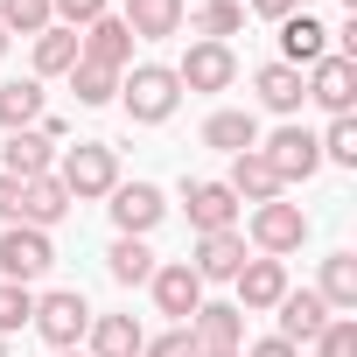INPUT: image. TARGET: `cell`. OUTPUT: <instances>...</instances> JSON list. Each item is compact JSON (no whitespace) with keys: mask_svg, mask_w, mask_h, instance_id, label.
Segmentation results:
<instances>
[{"mask_svg":"<svg viewBox=\"0 0 357 357\" xmlns=\"http://www.w3.org/2000/svg\"><path fill=\"white\" fill-rule=\"evenodd\" d=\"M0 218L22 225V183H15V175H0Z\"/></svg>","mask_w":357,"mask_h":357,"instance_id":"37","label":"cell"},{"mask_svg":"<svg viewBox=\"0 0 357 357\" xmlns=\"http://www.w3.org/2000/svg\"><path fill=\"white\" fill-rule=\"evenodd\" d=\"M315 294H322V308H329V315H350V308H357V252H329V259H322V287H315Z\"/></svg>","mask_w":357,"mask_h":357,"instance_id":"25","label":"cell"},{"mask_svg":"<svg viewBox=\"0 0 357 357\" xmlns=\"http://www.w3.org/2000/svg\"><path fill=\"white\" fill-rule=\"evenodd\" d=\"M0 175H15V183H36V175H56V140L43 126H22L8 133V168Z\"/></svg>","mask_w":357,"mask_h":357,"instance_id":"15","label":"cell"},{"mask_svg":"<svg viewBox=\"0 0 357 357\" xmlns=\"http://www.w3.org/2000/svg\"><path fill=\"white\" fill-rule=\"evenodd\" d=\"M329 56V29L315 22V15H287L280 22V63L287 70H308V63H322Z\"/></svg>","mask_w":357,"mask_h":357,"instance_id":"16","label":"cell"},{"mask_svg":"<svg viewBox=\"0 0 357 357\" xmlns=\"http://www.w3.org/2000/svg\"><path fill=\"white\" fill-rule=\"evenodd\" d=\"M315 147H322V161H336V168H357V119H329V133H322Z\"/></svg>","mask_w":357,"mask_h":357,"instance_id":"33","label":"cell"},{"mask_svg":"<svg viewBox=\"0 0 357 357\" xmlns=\"http://www.w3.org/2000/svg\"><path fill=\"white\" fill-rule=\"evenodd\" d=\"M119 22L133 29V43H140V36H147V43H161V36L183 29V0H126Z\"/></svg>","mask_w":357,"mask_h":357,"instance_id":"21","label":"cell"},{"mask_svg":"<svg viewBox=\"0 0 357 357\" xmlns=\"http://www.w3.org/2000/svg\"><path fill=\"white\" fill-rule=\"evenodd\" d=\"M301 238H308V211L301 204H252V245L266 252V259H287V252H301Z\"/></svg>","mask_w":357,"mask_h":357,"instance_id":"6","label":"cell"},{"mask_svg":"<svg viewBox=\"0 0 357 357\" xmlns=\"http://www.w3.org/2000/svg\"><path fill=\"white\" fill-rule=\"evenodd\" d=\"M70 91H77V105H112L119 98V70H98V63H70Z\"/></svg>","mask_w":357,"mask_h":357,"instance_id":"29","label":"cell"},{"mask_svg":"<svg viewBox=\"0 0 357 357\" xmlns=\"http://www.w3.org/2000/svg\"><path fill=\"white\" fill-rule=\"evenodd\" d=\"M36 329L50 350H77L84 329H91V301L77 287H56V294H36Z\"/></svg>","mask_w":357,"mask_h":357,"instance_id":"3","label":"cell"},{"mask_svg":"<svg viewBox=\"0 0 357 357\" xmlns=\"http://www.w3.org/2000/svg\"><path fill=\"white\" fill-rule=\"evenodd\" d=\"M225 190H231L238 204H273V197H280V175L266 168V154H259V147H245V154H231Z\"/></svg>","mask_w":357,"mask_h":357,"instance_id":"19","label":"cell"},{"mask_svg":"<svg viewBox=\"0 0 357 357\" xmlns=\"http://www.w3.org/2000/svg\"><path fill=\"white\" fill-rule=\"evenodd\" d=\"M56 266V245H50V231H36V225H8L0 231V280H43Z\"/></svg>","mask_w":357,"mask_h":357,"instance_id":"4","label":"cell"},{"mask_svg":"<svg viewBox=\"0 0 357 357\" xmlns=\"http://www.w3.org/2000/svg\"><path fill=\"white\" fill-rule=\"evenodd\" d=\"M231 77H238L231 43H190V56L175 63V84L183 91H231Z\"/></svg>","mask_w":357,"mask_h":357,"instance_id":"8","label":"cell"},{"mask_svg":"<svg viewBox=\"0 0 357 357\" xmlns=\"http://www.w3.org/2000/svg\"><path fill=\"white\" fill-rule=\"evenodd\" d=\"M119 105H126L133 126H161L175 105H183V84H175L168 63H133V70L119 77Z\"/></svg>","mask_w":357,"mask_h":357,"instance_id":"1","label":"cell"},{"mask_svg":"<svg viewBox=\"0 0 357 357\" xmlns=\"http://www.w3.org/2000/svg\"><path fill=\"white\" fill-rule=\"evenodd\" d=\"M161 218H168V204H161L154 183H119V190H112V225H119V238H147Z\"/></svg>","mask_w":357,"mask_h":357,"instance_id":"10","label":"cell"},{"mask_svg":"<svg viewBox=\"0 0 357 357\" xmlns=\"http://www.w3.org/2000/svg\"><path fill=\"white\" fill-rule=\"evenodd\" d=\"M245 8H252V15H266V22H287L301 0H245Z\"/></svg>","mask_w":357,"mask_h":357,"instance_id":"39","label":"cell"},{"mask_svg":"<svg viewBox=\"0 0 357 357\" xmlns=\"http://www.w3.org/2000/svg\"><path fill=\"white\" fill-rule=\"evenodd\" d=\"M197 280H231L238 266H245V238L238 231H204L197 238V259H183Z\"/></svg>","mask_w":357,"mask_h":357,"instance_id":"18","label":"cell"},{"mask_svg":"<svg viewBox=\"0 0 357 357\" xmlns=\"http://www.w3.org/2000/svg\"><path fill=\"white\" fill-rule=\"evenodd\" d=\"M301 91L329 112V119H350V105H357V56H322V63H308V77H301Z\"/></svg>","mask_w":357,"mask_h":357,"instance_id":"5","label":"cell"},{"mask_svg":"<svg viewBox=\"0 0 357 357\" xmlns=\"http://www.w3.org/2000/svg\"><path fill=\"white\" fill-rule=\"evenodd\" d=\"M56 15H50V0H0V29L8 36H43Z\"/></svg>","mask_w":357,"mask_h":357,"instance_id":"31","label":"cell"},{"mask_svg":"<svg viewBox=\"0 0 357 357\" xmlns=\"http://www.w3.org/2000/svg\"><path fill=\"white\" fill-rule=\"evenodd\" d=\"M50 15H56L63 29H91V22L105 15V0H50Z\"/></svg>","mask_w":357,"mask_h":357,"instance_id":"35","label":"cell"},{"mask_svg":"<svg viewBox=\"0 0 357 357\" xmlns=\"http://www.w3.org/2000/svg\"><path fill=\"white\" fill-rule=\"evenodd\" d=\"M273 308H280V329H273V336H287L294 350H301V343H315V336H322V322H329V308H322V294H315V287H287Z\"/></svg>","mask_w":357,"mask_h":357,"instance_id":"14","label":"cell"},{"mask_svg":"<svg viewBox=\"0 0 357 357\" xmlns=\"http://www.w3.org/2000/svg\"><path fill=\"white\" fill-rule=\"evenodd\" d=\"M56 183L70 190V204L112 197V190H119V154H112L105 140H77V147H63V161H56Z\"/></svg>","mask_w":357,"mask_h":357,"instance_id":"2","label":"cell"},{"mask_svg":"<svg viewBox=\"0 0 357 357\" xmlns=\"http://www.w3.org/2000/svg\"><path fill=\"white\" fill-rule=\"evenodd\" d=\"M63 218H70V190L56 183V175H36V183H22V225L50 231V225H63Z\"/></svg>","mask_w":357,"mask_h":357,"instance_id":"20","label":"cell"},{"mask_svg":"<svg viewBox=\"0 0 357 357\" xmlns=\"http://www.w3.org/2000/svg\"><path fill=\"white\" fill-rule=\"evenodd\" d=\"M238 357H301V350H294L287 336H259V343H252V350H238Z\"/></svg>","mask_w":357,"mask_h":357,"instance_id":"38","label":"cell"},{"mask_svg":"<svg viewBox=\"0 0 357 357\" xmlns=\"http://www.w3.org/2000/svg\"><path fill=\"white\" fill-rule=\"evenodd\" d=\"M183 204H190L197 238H204V231H231V218H238V197H231L225 183H183Z\"/></svg>","mask_w":357,"mask_h":357,"instance_id":"17","label":"cell"},{"mask_svg":"<svg viewBox=\"0 0 357 357\" xmlns=\"http://www.w3.org/2000/svg\"><path fill=\"white\" fill-rule=\"evenodd\" d=\"M147 287H154V308H161V315H175V329H190V315L204 308V280H197L183 259H175V266H154V280H147Z\"/></svg>","mask_w":357,"mask_h":357,"instance_id":"9","label":"cell"},{"mask_svg":"<svg viewBox=\"0 0 357 357\" xmlns=\"http://www.w3.org/2000/svg\"><path fill=\"white\" fill-rule=\"evenodd\" d=\"M252 91H259V105L266 112H301V70H287V63H259V77H252Z\"/></svg>","mask_w":357,"mask_h":357,"instance_id":"26","label":"cell"},{"mask_svg":"<svg viewBox=\"0 0 357 357\" xmlns=\"http://www.w3.org/2000/svg\"><path fill=\"white\" fill-rule=\"evenodd\" d=\"M77 43H84V63H98V70H126L133 63V29L119 15H98L91 29H77Z\"/></svg>","mask_w":357,"mask_h":357,"instance_id":"12","label":"cell"},{"mask_svg":"<svg viewBox=\"0 0 357 357\" xmlns=\"http://www.w3.org/2000/svg\"><path fill=\"white\" fill-rule=\"evenodd\" d=\"M36 322V294L22 287V280H0V336H15V329H29Z\"/></svg>","mask_w":357,"mask_h":357,"instance_id":"32","label":"cell"},{"mask_svg":"<svg viewBox=\"0 0 357 357\" xmlns=\"http://www.w3.org/2000/svg\"><path fill=\"white\" fill-rule=\"evenodd\" d=\"M43 119V77H15V84H0V126L22 133Z\"/></svg>","mask_w":357,"mask_h":357,"instance_id":"27","label":"cell"},{"mask_svg":"<svg viewBox=\"0 0 357 357\" xmlns=\"http://www.w3.org/2000/svg\"><path fill=\"white\" fill-rule=\"evenodd\" d=\"M204 147H218V154H245V147H259V119L225 105V112L204 119Z\"/></svg>","mask_w":357,"mask_h":357,"instance_id":"24","label":"cell"},{"mask_svg":"<svg viewBox=\"0 0 357 357\" xmlns=\"http://www.w3.org/2000/svg\"><path fill=\"white\" fill-rule=\"evenodd\" d=\"M0 357H8V343H0Z\"/></svg>","mask_w":357,"mask_h":357,"instance_id":"43","label":"cell"},{"mask_svg":"<svg viewBox=\"0 0 357 357\" xmlns=\"http://www.w3.org/2000/svg\"><path fill=\"white\" fill-rule=\"evenodd\" d=\"M84 336H91V350H84V357H140V343H147L133 315H91V329H84Z\"/></svg>","mask_w":357,"mask_h":357,"instance_id":"22","label":"cell"},{"mask_svg":"<svg viewBox=\"0 0 357 357\" xmlns=\"http://www.w3.org/2000/svg\"><path fill=\"white\" fill-rule=\"evenodd\" d=\"M105 266H112V280H119V287L154 280V252H147V238H119V245L105 252Z\"/></svg>","mask_w":357,"mask_h":357,"instance_id":"28","label":"cell"},{"mask_svg":"<svg viewBox=\"0 0 357 357\" xmlns=\"http://www.w3.org/2000/svg\"><path fill=\"white\" fill-rule=\"evenodd\" d=\"M140 357H197V343H190V329H168V336L140 343Z\"/></svg>","mask_w":357,"mask_h":357,"instance_id":"36","label":"cell"},{"mask_svg":"<svg viewBox=\"0 0 357 357\" xmlns=\"http://www.w3.org/2000/svg\"><path fill=\"white\" fill-rule=\"evenodd\" d=\"M84 56V43H77V29H63V22H50L43 36H36V77H70V63Z\"/></svg>","mask_w":357,"mask_h":357,"instance_id":"23","label":"cell"},{"mask_svg":"<svg viewBox=\"0 0 357 357\" xmlns=\"http://www.w3.org/2000/svg\"><path fill=\"white\" fill-rule=\"evenodd\" d=\"M231 280H238V308H245V315H266V308L287 294V266H280V259H266V252H259V259H245Z\"/></svg>","mask_w":357,"mask_h":357,"instance_id":"13","label":"cell"},{"mask_svg":"<svg viewBox=\"0 0 357 357\" xmlns=\"http://www.w3.org/2000/svg\"><path fill=\"white\" fill-rule=\"evenodd\" d=\"M197 357H238V350H197Z\"/></svg>","mask_w":357,"mask_h":357,"instance_id":"40","label":"cell"},{"mask_svg":"<svg viewBox=\"0 0 357 357\" xmlns=\"http://www.w3.org/2000/svg\"><path fill=\"white\" fill-rule=\"evenodd\" d=\"M190 343L197 350H245V308L238 301H204L190 315Z\"/></svg>","mask_w":357,"mask_h":357,"instance_id":"11","label":"cell"},{"mask_svg":"<svg viewBox=\"0 0 357 357\" xmlns=\"http://www.w3.org/2000/svg\"><path fill=\"white\" fill-rule=\"evenodd\" d=\"M259 154H266V168L280 175V190H287V183H308V175L322 168V147H315V133H308V126H280Z\"/></svg>","mask_w":357,"mask_h":357,"instance_id":"7","label":"cell"},{"mask_svg":"<svg viewBox=\"0 0 357 357\" xmlns=\"http://www.w3.org/2000/svg\"><path fill=\"white\" fill-rule=\"evenodd\" d=\"M0 50H8V29H0Z\"/></svg>","mask_w":357,"mask_h":357,"instance_id":"42","label":"cell"},{"mask_svg":"<svg viewBox=\"0 0 357 357\" xmlns=\"http://www.w3.org/2000/svg\"><path fill=\"white\" fill-rule=\"evenodd\" d=\"M56 357H84V350H56Z\"/></svg>","mask_w":357,"mask_h":357,"instance_id":"41","label":"cell"},{"mask_svg":"<svg viewBox=\"0 0 357 357\" xmlns=\"http://www.w3.org/2000/svg\"><path fill=\"white\" fill-rule=\"evenodd\" d=\"M190 22H197V36H204V43H225V36H238V29H245V8H238V0H204Z\"/></svg>","mask_w":357,"mask_h":357,"instance_id":"30","label":"cell"},{"mask_svg":"<svg viewBox=\"0 0 357 357\" xmlns=\"http://www.w3.org/2000/svg\"><path fill=\"white\" fill-rule=\"evenodd\" d=\"M315 350L322 357H357V315H329L322 336H315Z\"/></svg>","mask_w":357,"mask_h":357,"instance_id":"34","label":"cell"}]
</instances>
